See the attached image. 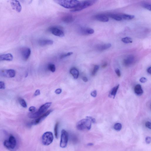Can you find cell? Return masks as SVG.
Returning <instances> with one entry per match:
<instances>
[{
  "instance_id": "obj_1",
  "label": "cell",
  "mask_w": 151,
  "mask_h": 151,
  "mask_svg": "<svg viewBox=\"0 0 151 151\" xmlns=\"http://www.w3.org/2000/svg\"><path fill=\"white\" fill-rule=\"evenodd\" d=\"M97 0H85L80 2L79 4L76 8L72 9L71 11L72 12H80L93 5L96 2Z\"/></svg>"
},
{
  "instance_id": "obj_2",
  "label": "cell",
  "mask_w": 151,
  "mask_h": 151,
  "mask_svg": "<svg viewBox=\"0 0 151 151\" xmlns=\"http://www.w3.org/2000/svg\"><path fill=\"white\" fill-rule=\"evenodd\" d=\"M78 0H58V3L62 7L67 9H73L79 4Z\"/></svg>"
},
{
  "instance_id": "obj_3",
  "label": "cell",
  "mask_w": 151,
  "mask_h": 151,
  "mask_svg": "<svg viewBox=\"0 0 151 151\" xmlns=\"http://www.w3.org/2000/svg\"><path fill=\"white\" fill-rule=\"evenodd\" d=\"M52 104L51 102H48L44 104L40 107L38 111L29 113L28 115L29 117L31 119L36 118L38 117L46 111L47 109L51 106Z\"/></svg>"
},
{
  "instance_id": "obj_4",
  "label": "cell",
  "mask_w": 151,
  "mask_h": 151,
  "mask_svg": "<svg viewBox=\"0 0 151 151\" xmlns=\"http://www.w3.org/2000/svg\"><path fill=\"white\" fill-rule=\"evenodd\" d=\"M91 123L89 119L87 118L83 119L77 123V128L81 131L89 130L91 128Z\"/></svg>"
},
{
  "instance_id": "obj_5",
  "label": "cell",
  "mask_w": 151,
  "mask_h": 151,
  "mask_svg": "<svg viewBox=\"0 0 151 151\" xmlns=\"http://www.w3.org/2000/svg\"><path fill=\"white\" fill-rule=\"evenodd\" d=\"M53 134L50 132H47L42 135V142L43 144L48 145L52 143L53 140Z\"/></svg>"
},
{
  "instance_id": "obj_6",
  "label": "cell",
  "mask_w": 151,
  "mask_h": 151,
  "mask_svg": "<svg viewBox=\"0 0 151 151\" xmlns=\"http://www.w3.org/2000/svg\"><path fill=\"white\" fill-rule=\"evenodd\" d=\"M60 143V146L62 148H65L67 146L68 140V135L65 130H63L62 131L61 136Z\"/></svg>"
},
{
  "instance_id": "obj_7",
  "label": "cell",
  "mask_w": 151,
  "mask_h": 151,
  "mask_svg": "<svg viewBox=\"0 0 151 151\" xmlns=\"http://www.w3.org/2000/svg\"><path fill=\"white\" fill-rule=\"evenodd\" d=\"M20 52L23 60L25 61L28 60L31 54V51L30 48L27 47L22 48Z\"/></svg>"
},
{
  "instance_id": "obj_8",
  "label": "cell",
  "mask_w": 151,
  "mask_h": 151,
  "mask_svg": "<svg viewBox=\"0 0 151 151\" xmlns=\"http://www.w3.org/2000/svg\"><path fill=\"white\" fill-rule=\"evenodd\" d=\"M50 32L54 35L59 37H63L64 36L63 32L61 29L56 27H53L49 29Z\"/></svg>"
},
{
  "instance_id": "obj_9",
  "label": "cell",
  "mask_w": 151,
  "mask_h": 151,
  "mask_svg": "<svg viewBox=\"0 0 151 151\" xmlns=\"http://www.w3.org/2000/svg\"><path fill=\"white\" fill-rule=\"evenodd\" d=\"M10 4L12 9L16 12H20L22 10V6L18 0H10Z\"/></svg>"
},
{
  "instance_id": "obj_10",
  "label": "cell",
  "mask_w": 151,
  "mask_h": 151,
  "mask_svg": "<svg viewBox=\"0 0 151 151\" xmlns=\"http://www.w3.org/2000/svg\"><path fill=\"white\" fill-rule=\"evenodd\" d=\"M53 111L52 110H50L47 112L46 113H44V114L42 115V116H40L38 118L36 119L34 121H33L31 123V124H34V125H36L41 123L43 120H44L47 116L50 114L51 112Z\"/></svg>"
},
{
  "instance_id": "obj_11",
  "label": "cell",
  "mask_w": 151,
  "mask_h": 151,
  "mask_svg": "<svg viewBox=\"0 0 151 151\" xmlns=\"http://www.w3.org/2000/svg\"><path fill=\"white\" fill-rule=\"evenodd\" d=\"M96 20L99 21L103 22H107L109 21V19L108 16L104 14H100L96 15L95 16Z\"/></svg>"
},
{
  "instance_id": "obj_12",
  "label": "cell",
  "mask_w": 151,
  "mask_h": 151,
  "mask_svg": "<svg viewBox=\"0 0 151 151\" xmlns=\"http://www.w3.org/2000/svg\"><path fill=\"white\" fill-rule=\"evenodd\" d=\"M13 56L10 53L4 54L0 55V61H10L13 60Z\"/></svg>"
},
{
  "instance_id": "obj_13",
  "label": "cell",
  "mask_w": 151,
  "mask_h": 151,
  "mask_svg": "<svg viewBox=\"0 0 151 151\" xmlns=\"http://www.w3.org/2000/svg\"><path fill=\"white\" fill-rule=\"evenodd\" d=\"M62 20L64 23H70L74 21V17L72 15H67L63 17Z\"/></svg>"
},
{
  "instance_id": "obj_14",
  "label": "cell",
  "mask_w": 151,
  "mask_h": 151,
  "mask_svg": "<svg viewBox=\"0 0 151 151\" xmlns=\"http://www.w3.org/2000/svg\"><path fill=\"white\" fill-rule=\"evenodd\" d=\"M5 76L9 78L14 77L16 75V72L14 70L9 69L5 71Z\"/></svg>"
},
{
  "instance_id": "obj_15",
  "label": "cell",
  "mask_w": 151,
  "mask_h": 151,
  "mask_svg": "<svg viewBox=\"0 0 151 151\" xmlns=\"http://www.w3.org/2000/svg\"><path fill=\"white\" fill-rule=\"evenodd\" d=\"M53 43V41L51 40H40L39 44L41 46H44L47 45H52Z\"/></svg>"
},
{
  "instance_id": "obj_16",
  "label": "cell",
  "mask_w": 151,
  "mask_h": 151,
  "mask_svg": "<svg viewBox=\"0 0 151 151\" xmlns=\"http://www.w3.org/2000/svg\"><path fill=\"white\" fill-rule=\"evenodd\" d=\"M134 60V57L132 56H129L127 59H124L123 61V63L124 65L128 66L132 63Z\"/></svg>"
},
{
  "instance_id": "obj_17",
  "label": "cell",
  "mask_w": 151,
  "mask_h": 151,
  "mask_svg": "<svg viewBox=\"0 0 151 151\" xmlns=\"http://www.w3.org/2000/svg\"><path fill=\"white\" fill-rule=\"evenodd\" d=\"M134 92L136 95L138 96L141 95L143 94V90L140 84H137L135 86L134 88Z\"/></svg>"
},
{
  "instance_id": "obj_18",
  "label": "cell",
  "mask_w": 151,
  "mask_h": 151,
  "mask_svg": "<svg viewBox=\"0 0 151 151\" xmlns=\"http://www.w3.org/2000/svg\"><path fill=\"white\" fill-rule=\"evenodd\" d=\"M9 144L12 146L13 149H15L17 145V142L16 138L13 135H11L9 137L8 140Z\"/></svg>"
},
{
  "instance_id": "obj_19",
  "label": "cell",
  "mask_w": 151,
  "mask_h": 151,
  "mask_svg": "<svg viewBox=\"0 0 151 151\" xmlns=\"http://www.w3.org/2000/svg\"><path fill=\"white\" fill-rule=\"evenodd\" d=\"M119 87V85L118 84V85L112 89L109 94V97L113 98V99H114L115 98L116 93H117L118 90V89Z\"/></svg>"
},
{
  "instance_id": "obj_20",
  "label": "cell",
  "mask_w": 151,
  "mask_h": 151,
  "mask_svg": "<svg viewBox=\"0 0 151 151\" xmlns=\"http://www.w3.org/2000/svg\"><path fill=\"white\" fill-rule=\"evenodd\" d=\"M70 72V74L73 76L74 79H77L78 78L79 75V72L77 69L75 68H73L71 69Z\"/></svg>"
},
{
  "instance_id": "obj_21",
  "label": "cell",
  "mask_w": 151,
  "mask_h": 151,
  "mask_svg": "<svg viewBox=\"0 0 151 151\" xmlns=\"http://www.w3.org/2000/svg\"><path fill=\"white\" fill-rule=\"evenodd\" d=\"M122 19L126 20H132L135 18V16L133 15H131L126 14H120Z\"/></svg>"
},
{
  "instance_id": "obj_22",
  "label": "cell",
  "mask_w": 151,
  "mask_h": 151,
  "mask_svg": "<svg viewBox=\"0 0 151 151\" xmlns=\"http://www.w3.org/2000/svg\"><path fill=\"white\" fill-rule=\"evenodd\" d=\"M111 44H107L102 45H99L98 47V49L100 51H103L108 49L111 47Z\"/></svg>"
},
{
  "instance_id": "obj_23",
  "label": "cell",
  "mask_w": 151,
  "mask_h": 151,
  "mask_svg": "<svg viewBox=\"0 0 151 151\" xmlns=\"http://www.w3.org/2000/svg\"><path fill=\"white\" fill-rule=\"evenodd\" d=\"M107 16L109 17L112 18L114 19V20L117 21H121L122 19L121 17L120 16V14H108L107 15Z\"/></svg>"
},
{
  "instance_id": "obj_24",
  "label": "cell",
  "mask_w": 151,
  "mask_h": 151,
  "mask_svg": "<svg viewBox=\"0 0 151 151\" xmlns=\"http://www.w3.org/2000/svg\"><path fill=\"white\" fill-rule=\"evenodd\" d=\"M19 103L20 105L24 108H26L27 107V103H26V101L24 99L21 98H19Z\"/></svg>"
},
{
  "instance_id": "obj_25",
  "label": "cell",
  "mask_w": 151,
  "mask_h": 151,
  "mask_svg": "<svg viewBox=\"0 0 151 151\" xmlns=\"http://www.w3.org/2000/svg\"><path fill=\"white\" fill-rule=\"evenodd\" d=\"M48 70L52 72H54L56 71V66H55V65L52 64H48Z\"/></svg>"
},
{
  "instance_id": "obj_26",
  "label": "cell",
  "mask_w": 151,
  "mask_h": 151,
  "mask_svg": "<svg viewBox=\"0 0 151 151\" xmlns=\"http://www.w3.org/2000/svg\"><path fill=\"white\" fill-rule=\"evenodd\" d=\"M122 41L126 44L131 43L133 42L132 39L128 37H125L122 39Z\"/></svg>"
},
{
  "instance_id": "obj_27",
  "label": "cell",
  "mask_w": 151,
  "mask_h": 151,
  "mask_svg": "<svg viewBox=\"0 0 151 151\" xmlns=\"http://www.w3.org/2000/svg\"><path fill=\"white\" fill-rule=\"evenodd\" d=\"M114 128V129L117 131H120L122 128V125L120 123H117L115 124Z\"/></svg>"
},
{
  "instance_id": "obj_28",
  "label": "cell",
  "mask_w": 151,
  "mask_h": 151,
  "mask_svg": "<svg viewBox=\"0 0 151 151\" xmlns=\"http://www.w3.org/2000/svg\"><path fill=\"white\" fill-rule=\"evenodd\" d=\"M99 69V66L97 65H96L94 66L93 70L92 72V73H91V74L92 76H94L95 75Z\"/></svg>"
},
{
  "instance_id": "obj_29",
  "label": "cell",
  "mask_w": 151,
  "mask_h": 151,
  "mask_svg": "<svg viewBox=\"0 0 151 151\" xmlns=\"http://www.w3.org/2000/svg\"><path fill=\"white\" fill-rule=\"evenodd\" d=\"M142 6L144 8L147 9L150 11L151 10V5L150 4L147 3H144L142 4Z\"/></svg>"
},
{
  "instance_id": "obj_30",
  "label": "cell",
  "mask_w": 151,
  "mask_h": 151,
  "mask_svg": "<svg viewBox=\"0 0 151 151\" xmlns=\"http://www.w3.org/2000/svg\"><path fill=\"white\" fill-rule=\"evenodd\" d=\"M59 126V123H56L54 127V133L55 137L56 138H58V128Z\"/></svg>"
},
{
  "instance_id": "obj_31",
  "label": "cell",
  "mask_w": 151,
  "mask_h": 151,
  "mask_svg": "<svg viewBox=\"0 0 151 151\" xmlns=\"http://www.w3.org/2000/svg\"><path fill=\"white\" fill-rule=\"evenodd\" d=\"M73 54V53L72 52H70L68 53L65 54H63V55H62L60 56V59H63V58H65L66 57L70 56L72 54Z\"/></svg>"
},
{
  "instance_id": "obj_32",
  "label": "cell",
  "mask_w": 151,
  "mask_h": 151,
  "mask_svg": "<svg viewBox=\"0 0 151 151\" xmlns=\"http://www.w3.org/2000/svg\"><path fill=\"white\" fill-rule=\"evenodd\" d=\"M5 88V84L4 82L0 81V89H4Z\"/></svg>"
},
{
  "instance_id": "obj_33",
  "label": "cell",
  "mask_w": 151,
  "mask_h": 151,
  "mask_svg": "<svg viewBox=\"0 0 151 151\" xmlns=\"http://www.w3.org/2000/svg\"><path fill=\"white\" fill-rule=\"evenodd\" d=\"M86 118L89 119L92 123H95L96 122L95 119L93 117H89V116H87V117H86Z\"/></svg>"
},
{
  "instance_id": "obj_34",
  "label": "cell",
  "mask_w": 151,
  "mask_h": 151,
  "mask_svg": "<svg viewBox=\"0 0 151 151\" xmlns=\"http://www.w3.org/2000/svg\"><path fill=\"white\" fill-rule=\"evenodd\" d=\"M29 111L30 113H34V112L36 111V108L35 107H34L32 106L29 108Z\"/></svg>"
},
{
  "instance_id": "obj_35",
  "label": "cell",
  "mask_w": 151,
  "mask_h": 151,
  "mask_svg": "<svg viewBox=\"0 0 151 151\" xmlns=\"http://www.w3.org/2000/svg\"><path fill=\"white\" fill-rule=\"evenodd\" d=\"M88 34H94V30L92 28H88Z\"/></svg>"
},
{
  "instance_id": "obj_36",
  "label": "cell",
  "mask_w": 151,
  "mask_h": 151,
  "mask_svg": "<svg viewBox=\"0 0 151 151\" xmlns=\"http://www.w3.org/2000/svg\"><path fill=\"white\" fill-rule=\"evenodd\" d=\"M115 72L118 77H121V73H120V71L119 69H115Z\"/></svg>"
},
{
  "instance_id": "obj_37",
  "label": "cell",
  "mask_w": 151,
  "mask_h": 151,
  "mask_svg": "<svg viewBox=\"0 0 151 151\" xmlns=\"http://www.w3.org/2000/svg\"><path fill=\"white\" fill-rule=\"evenodd\" d=\"M145 126L147 127L149 129H151V123L149 122H147L145 123Z\"/></svg>"
},
{
  "instance_id": "obj_38",
  "label": "cell",
  "mask_w": 151,
  "mask_h": 151,
  "mask_svg": "<svg viewBox=\"0 0 151 151\" xmlns=\"http://www.w3.org/2000/svg\"><path fill=\"white\" fill-rule=\"evenodd\" d=\"M91 95L94 98H95L97 95V91L96 90H94L91 93Z\"/></svg>"
},
{
  "instance_id": "obj_39",
  "label": "cell",
  "mask_w": 151,
  "mask_h": 151,
  "mask_svg": "<svg viewBox=\"0 0 151 151\" xmlns=\"http://www.w3.org/2000/svg\"><path fill=\"white\" fill-rule=\"evenodd\" d=\"M145 142L148 144H149L151 142V138L150 137H148L145 138Z\"/></svg>"
},
{
  "instance_id": "obj_40",
  "label": "cell",
  "mask_w": 151,
  "mask_h": 151,
  "mask_svg": "<svg viewBox=\"0 0 151 151\" xmlns=\"http://www.w3.org/2000/svg\"><path fill=\"white\" fill-rule=\"evenodd\" d=\"M140 81L141 83H144L147 81V79L145 77H142L140 79Z\"/></svg>"
},
{
  "instance_id": "obj_41",
  "label": "cell",
  "mask_w": 151,
  "mask_h": 151,
  "mask_svg": "<svg viewBox=\"0 0 151 151\" xmlns=\"http://www.w3.org/2000/svg\"><path fill=\"white\" fill-rule=\"evenodd\" d=\"M62 92V89H58L55 91V93L57 94H59Z\"/></svg>"
},
{
  "instance_id": "obj_42",
  "label": "cell",
  "mask_w": 151,
  "mask_h": 151,
  "mask_svg": "<svg viewBox=\"0 0 151 151\" xmlns=\"http://www.w3.org/2000/svg\"><path fill=\"white\" fill-rule=\"evenodd\" d=\"M40 94V91L39 90L37 89L35 91L34 93L35 96H37L38 95H39Z\"/></svg>"
},
{
  "instance_id": "obj_43",
  "label": "cell",
  "mask_w": 151,
  "mask_h": 151,
  "mask_svg": "<svg viewBox=\"0 0 151 151\" xmlns=\"http://www.w3.org/2000/svg\"><path fill=\"white\" fill-rule=\"evenodd\" d=\"M82 79L83 81H84V82H87L88 81V79L86 77H83L82 78Z\"/></svg>"
},
{
  "instance_id": "obj_44",
  "label": "cell",
  "mask_w": 151,
  "mask_h": 151,
  "mask_svg": "<svg viewBox=\"0 0 151 151\" xmlns=\"http://www.w3.org/2000/svg\"><path fill=\"white\" fill-rule=\"evenodd\" d=\"M147 71L148 73L149 74H151V67H150L147 69Z\"/></svg>"
},
{
  "instance_id": "obj_45",
  "label": "cell",
  "mask_w": 151,
  "mask_h": 151,
  "mask_svg": "<svg viewBox=\"0 0 151 151\" xmlns=\"http://www.w3.org/2000/svg\"><path fill=\"white\" fill-rule=\"evenodd\" d=\"M107 63H105L104 64L102 65V67L103 68H106L107 66Z\"/></svg>"
},
{
  "instance_id": "obj_46",
  "label": "cell",
  "mask_w": 151,
  "mask_h": 151,
  "mask_svg": "<svg viewBox=\"0 0 151 151\" xmlns=\"http://www.w3.org/2000/svg\"><path fill=\"white\" fill-rule=\"evenodd\" d=\"M93 144L92 143H89L88 144V146H93Z\"/></svg>"
}]
</instances>
